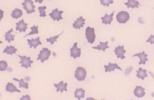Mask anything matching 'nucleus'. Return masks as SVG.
Segmentation results:
<instances>
[{
  "instance_id": "1a4fd4ad",
  "label": "nucleus",
  "mask_w": 154,
  "mask_h": 100,
  "mask_svg": "<svg viewBox=\"0 0 154 100\" xmlns=\"http://www.w3.org/2000/svg\"><path fill=\"white\" fill-rule=\"evenodd\" d=\"M124 46H118L117 47H116L114 52H115V54L117 56L118 59L119 58H121L122 59H125V57L124 56V53L126 52L125 50H124Z\"/></svg>"
},
{
  "instance_id": "393cba45",
  "label": "nucleus",
  "mask_w": 154,
  "mask_h": 100,
  "mask_svg": "<svg viewBox=\"0 0 154 100\" xmlns=\"http://www.w3.org/2000/svg\"><path fill=\"white\" fill-rule=\"evenodd\" d=\"M17 49L13 46H7L4 50L3 51V53H6L7 54L13 55V53H15Z\"/></svg>"
},
{
  "instance_id": "20e7f679",
  "label": "nucleus",
  "mask_w": 154,
  "mask_h": 100,
  "mask_svg": "<svg viewBox=\"0 0 154 100\" xmlns=\"http://www.w3.org/2000/svg\"><path fill=\"white\" fill-rule=\"evenodd\" d=\"M86 72L84 68L78 67L75 71V77L79 81L84 80L86 76Z\"/></svg>"
},
{
  "instance_id": "473e14b6",
  "label": "nucleus",
  "mask_w": 154,
  "mask_h": 100,
  "mask_svg": "<svg viewBox=\"0 0 154 100\" xmlns=\"http://www.w3.org/2000/svg\"><path fill=\"white\" fill-rule=\"evenodd\" d=\"M20 100H31V99H30V97L28 96V95H26L25 96H23V97L22 98L20 99Z\"/></svg>"
},
{
  "instance_id": "412c9836",
  "label": "nucleus",
  "mask_w": 154,
  "mask_h": 100,
  "mask_svg": "<svg viewBox=\"0 0 154 100\" xmlns=\"http://www.w3.org/2000/svg\"><path fill=\"white\" fill-rule=\"evenodd\" d=\"M13 28H11L10 30H9L7 33H5V35H4V37H5V40L6 41H8L9 43H10V42L13 41L15 40V35L10 34V33L13 32Z\"/></svg>"
},
{
  "instance_id": "f03ea898",
  "label": "nucleus",
  "mask_w": 154,
  "mask_h": 100,
  "mask_svg": "<svg viewBox=\"0 0 154 100\" xmlns=\"http://www.w3.org/2000/svg\"><path fill=\"white\" fill-rule=\"evenodd\" d=\"M94 29V28H91L88 26L85 30V35L87 42L91 44H93L95 41V35Z\"/></svg>"
},
{
  "instance_id": "f8f14e48",
  "label": "nucleus",
  "mask_w": 154,
  "mask_h": 100,
  "mask_svg": "<svg viewBox=\"0 0 154 100\" xmlns=\"http://www.w3.org/2000/svg\"><path fill=\"white\" fill-rule=\"evenodd\" d=\"M138 57L140 58V61L139 63V65L141 64H144L146 65V61H148V59H147L148 54L145 53L144 51L142 52H140L139 53H136L134 56H132V57Z\"/></svg>"
},
{
  "instance_id": "4be33fe9",
  "label": "nucleus",
  "mask_w": 154,
  "mask_h": 100,
  "mask_svg": "<svg viewBox=\"0 0 154 100\" xmlns=\"http://www.w3.org/2000/svg\"><path fill=\"white\" fill-rule=\"evenodd\" d=\"M85 90L82 88L76 89L75 92V97L78 99V100H81V99L84 98Z\"/></svg>"
},
{
  "instance_id": "cd10ccee",
  "label": "nucleus",
  "mask_w": 154,
  "mask_h": 100,
  "mask_svg": "<svg viewBox=\"0 0 154 100\" xmlns=\"http://www.w3.org/2000/svg\"><path fill=\"white\" fill-rule=\"evenodd\" d=\"M64 31H62V33H61L60 35H57L56 36H54V37H50L49 39H46V41L47 42H50L51 45H53L55 42H56V39L59 38L60 35L63 33Z\"/></svg>"
},
{
  "instance_id": "2f4dec72",
  "label": "nucleus",
  "mask_w": 154,
  "mask_h": 100,
  "mask_svg": "<svg viewBox=\"0 0 154 100\" xmlns=\"http://www.w3.org/2000/svg\"><path fill=\"white\" fill-rule=\"evenodd\" d=\"M146 42H150L151 44H154V35H151L150 37H149L148 39Z\"/></svg>"
},
{
  "instance_id": "9b49d317",
  "label": "nucleus",
  "mask_w": 154,
  "mask_h": 100,
  "mask_svg": "<svg viewBox=\"0 0 154 100\" xmlns=\"http://www.w3.org/2000/svg\"><path fill=\"white\" fill-rule=\"evenodd\" d=\"M145 90L146 89L143 88L142 86H137L134 90V94L135 97H136L138 98H142L146 94V92H144Z\"/></svg>"
},
{
  "instance_id": "6ab92c4d",
  "label": "nucleus",
  "mask_w": 154,
  "mask_h": 100,
  "mask_svg": "<svg viewBox=\"0 0 154 100\" xmlns=\"http://www.w3.org/2000/svg\"><path fill=\"white\" fill-rule=\"evenodd\" d=\"M146 72V70L143 69L142 68H139V70L136 71L137 74L136 76L138 78H141V80H143L145 78L148 77Z\"/></svg>"
},
{
  "instance_id": "5701e85b",
  "label": "nucleus",
  "mask_w": 154,
  "mask_h": 100,
  "mask_svg": "<svg viewBox=\"0 0 154 100\" xmlns=\"http://www.w3.org/2000/svg\"><path fill=\"white\" fill-rule=\"evenodd\" d=\"M107 44H108V41H107L106 42H100V45H98L97 47H92V48L98 50H102L103 51H105V49L109 48V46L107 45Z\"/></svg>"
},
{
  "instance_id": "f257e3e1",
  "label": "nucleus",
  "mask_w": 154,
  "mask_h": 100,
  "mask_svg": "<svg viewBox=\"0 0 154 100\" xmlns=\"http://www.w3.org/2000/svg\"><path fill=\"white\" fill-rule=\"evenodd\" d=\"M130 15L126 11H121L116 15V19L120 24H125L130 20Z\"/></svg>"
},
{
  "instance_id": "a878e982",
  "label": "nucleus",
  "mask_w": 154,
  "mask_h": 100,
  "mask_svg": "<svg viewBox=\"0 0 154 100\" xmlns=\"http://www.w3.org/2000/svg\"><path fill=\"white\" fill-rule=\"evenodd\" d=\"M13 80L19 82V87L20 88L23 87V88H24L28 89V83H27V82H25L23 78H21V80H18L17 78H13Z\"/></svg>"
},
{
  "instance_id": "7ed1b4c3",
  "label": "nucleus",
  "mask_w": 154,
  "mask_h": 100,
  "mask_svg": "<svg viewBox=\"0 0 154 100\" xmlns=\"http://www.w3.org/2000/svg\"><path fill=\"white\" fill-rule=\"evenodd\" d=\"M22 5L23 8L26 10L27 14L33 13L35 12V6L33 5L32 0H24V2L22 3Z\"/></svg>"
},
{
  "instance_id": "6e6552de",
  "label": "nucleus",
  "mask_w": 154,
  "mask_h": 100,
  "mask_svg": "<svg viewBox=\"0 0 154 100\" xmlns=\"http://www.w3.org/2000/svg\"><path fill=\"white\" fill-rule=\"evenodd\" d=\"M63 13V11H59L58 9L56 8L53 10L52 13H49V15L51 18H52L54 21L56 20L57 21H59L60 20H62L63 18L61 16L62 13Z\"/></svg>"
},
{
  "instance_id": "9d476101",
  "label": "nucleus",
  "mask_w": 154,
  "mask_h": 100,
  "mask_svg": "<svg viewBox=\"0 0 154 100\" xmlns=\"http://www.w3.org/2000/svg\"><path fill=\"white\" fill-rule=\"evenodd\" d=\"M27 25L28 24L25 23L24 22V20H22L20 21L18 23H16V28L15 30L16 31H19L20 33L22 32H25L26 30L27 29Z\"/></svg>"
},
{
  "instance_id": "c85d7f7f",
  "label": "nucleus",
  "mask_w": 154,
  "mask_h": 100,
  "mask_svg": "<svg viewBox=\"0 0 154 100\" xmlns=\"http://www.w3.org/2000/svg\"><path fill=\"white\" fill-rule=\"evenodd\" d=\"M38 10H39L40 17H45L46 16V12L45 11L46 9V6H40L38 7Z\"/></svg>"
},
{
  "instance_id": "39448f33",
  "label": "nucleus",
  "mask_w": 154,
  "mask_h": 100,
  "mask_svg": "<svg viewBox=\"0 0 154 100\" xmlns=\"http://www.w3.org/2000/svg\"><path fill=\"white\" fill-rule=\"evenodd\" d=\"M51 54V51L48 50V48H43L42 50L40 51L39 54H38V57L37 60H41L42 63H44V61L48 60L49 57Z\"/></svg>"
},
{
  "instance_id": "bb28decb",
  "label": "nucleus",
  "mask_w": 154,
  "mask_h": 100,
  "mask_svg": "<svg viewBox=\"0 0 154 100\" xmlns=\"http://www.w3.org/2000/svg\"><path fill=\"white\" fill-rule=\"evenodd\" d=\"M38 27H39V26H35V25H34L33 27H31V33H29L27 34V35H25L24 38L26 37L27 36H28V35H35V34H38V33H39V31H38Z\"/></svg>"
},
{
  "instance_id": "423d86ee",
  "label": "nucleus",
  "mask_w": 154,
  "mask_h": 100,
  "mask_svg": "<svg viewBox=\"0 0 154 100\" xmlns=\"http://www.w3.org/2000/svg\"><path fill=\"white\" fill-rule=\"evenodd\" d=\"M18 57L20 58L21 59V61H20L19 63L21 64L22 65L21 67H24L27 69L28 67H31V64L33 63V61H31V57H26V56H21L20 55L17 56Z\"/></svg>"
},
{
  "instance_id": "f704fd0d",
  "label": "nucleus",
  "mask_w": 154,
  "mask_h": 100,
  "mask_svg": "<svg viewBox=\"0 0 154 100\" xmlns=\"http://www.w3.org/2000/svg\"></svg>"
},
{
  "instance_id": "a211bd4d",
  "label": "nucleus",
  "mask_w": 154,
  "mask_h": 100,
  "mask_svg": "<svg viewBox=\"0 0 154 100\" xmlns=\"http://www.w3.org/2000/svg\"><path fill=\"white\" fill-rule=\"evenodd\" d=\"M124 4L127 6L128 8H139L138 5H140L139 2L136 0H128V2L127 3H125Z\"/></svg>"
},
{
  "instance_id": "72a5a7b5",
  "label": "nucleus",
  "mask_w": 154,
  "mask_h": 100,
  "mask_svg": "<svg viewBox=\"0 0 154 100\" xmlns=\"http://www.w3.org/2000/svg\"><path fill=\"white\" fill-rule=\"evenodd\" d=\"M44 0H35V2H39L40 4H41Z\"/></svg>"
},
{
  "instance_id": "0eeeda50",
  "label": "nucleus",
  "mask_w": 154,
  "mask_h": 100,
  "mask_svg": "<svg viewBox=\"0 0 154 100\" xmlns=\"http://www.w3.org/2000/svg\"><path fill=\"white\" fill-rule=\"evenodd\" d=\"M78 43L76 42L74 44V45L72 48H70V57L73 58L74 59H76L77 58L80 57L81 49L77 47Z\"/></svg>"
},
{
  "instance_id": "dca6fc26",
  "label": "nucleus",
  "mask_w": 154,
  "mask_h": 100,
  "mask_svg": "<svg viewBox=\"0 0 154 100\" xmlns=\"http://www.w3.org/2000/svg\"><path fill=\"white\" fill-rule=\"evenodd\" d=\"M104 67L105 68V72L114 71L116 69H117L120 70L121 71H122L121 68L117 64H111L110 62H109V65H104Z\"/></svg>"
},
{
  "instance_id": "b1692460",
  "label": "nucleus",
  "mask_w": 154,
  "mask_h": 100,
  "mask_svg": "<svg viewBox=\"0 0 154 100\" xmlns=\"http://www.w3.org/2000/svg\"><path fill=\"white\" fill-rule=\"evenodd\" d=\"M23 15V12L21 9L15 8L13 10L11 14V16L13 19H17L21 17Z\"/></svg>"
},
{
  "instance_id": "2eb2a0df",
  "label": "nucleus",
  "mask_w": 154,
  "mask_h": 100,
  "mask_svg": "<svg viewBox=\"0 0 154 100\" xmlns=\"http://www.w3.org/2000/svg\"><path fill=\"white\" fill-rule=\"evenodd\" d=\"M115 11H113L110 15H108L107 13H105V15L103 17H102L101 19L102 20V23L105 25L109 24L111 25V22L113 21V16Z\"/></svg>"
},
{
  "instance_id": "4468645a",
  "label": "nucleus",
  "mask_w": 154,
  "mask_h": 100,
  "mask_svg": "<svg viewBox=\"0 0 154 100\" xmlns=\"http://www.w3.org/2000/svg\"><path fill=\"white\" fill-rule=\"evenodd\" d=\"M40 37H39L36 39H34L33 38H32L31 40H27L28 44L30 46V48H31L33 47L35 49H36L37 47L39 46V45H42V44L41 42L40 41Z\"/></svg>"
},
{
  "instance_id": "7c9ffc66",
  "label": "nucleus",
  "mask_w": 154,
  "mask_h": 100,
  "mask_svg": "<svg viewBox=\"0 0 154 100\" xmlns=\"http://www.w3.org/2000/svg\"><path fill=\"white\" fill-rule=\"evenodd\" d=\"M100 2H101V5H103L104 6H109V4H113L114 3L113 0H100Z\"/></svg>"
},
{
  "instance_id": "aec40b11",
  "label": "nucleus",
  "mask_w": 154,
  "mask_h": 100,
  "mask_svg": "<svg viewBox=\"0 0 154 100\" xmlns=\"http://www.w3.org/2000/svg\"><path fill=\"white\" fill-rule=\"evenodd\" d=\"M6 92H21V91L18 90L17 88V87H15V85H13V83H10L8 82L6 86Z\"/></svg>"
},
{
  "instance_id": "c756f323",
  "label": "nucleus",
  "mask_w": 154,
  "mask_h": 100,
  "mask_svg": "<svg viewBox=\"0 0 154 100\" xmlns=\"http://www.w3.org/2000/svg\"><path fill=\"white\" fill-rule=\"evenodd\" d=\"M7 67V63L6 61H0V70L1 72L6 70Z\"/></svg>"
},
{
  "instance_id": "ddd939ff",
  "label": "nucleus",
  "mask_w": 154,
  "mask_h": 100,
  "mask_svg": "<svg viewBox=\"0 0 154 100\" xmlns=\"http://www.w3.org/2000/svg\"><path fill=\"white\" fill-rule=\"evenodd\" d=\"M85 20L83 19V17H80L77 19V21H75L74 24H72L73 27L76 29H80L81 27H83L84 25H85Z\"/></svg>"
},
{
  "instance_id": "f3484780",
  "label": "nucleus",
  "mask_w": 154,
  "mask_h": 100,
  "mask_svg": "<svg viewBox=\"0 0 154 100\" xmlns=\"http://www.w3.org/2000/svg\"><path fill=\"white\" fill-rule=\"evenodd\" d=\"M54 87L56 88V92L60 91L61 93H62L64 90H65V92H67V83H65L64 84L63 81H61V82H60L58 84H54Z\"/></svg>"
}]
</instances>
